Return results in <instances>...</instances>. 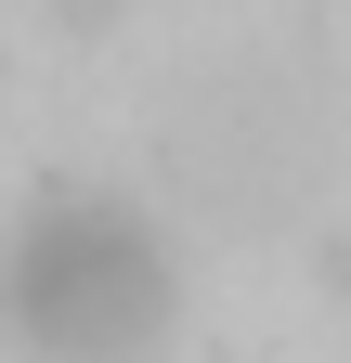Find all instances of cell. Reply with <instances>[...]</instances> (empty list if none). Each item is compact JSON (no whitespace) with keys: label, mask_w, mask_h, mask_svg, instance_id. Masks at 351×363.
<instances>
[{"label":"cell","mask_w":351,"mask_h":363,"mask_svg":"<svg viewBox=\"0 0 351 363\" xmlns=\"http://www.w3.org/2000/svg\"><path fill=\"white\" fill-rule=\"evenodd\" d=\"M0 311L39 363H156L183 325V272L130 195H39L0 247Z\"/></svg>","instance_id":"1"},{"label":"cell","mask_w":351,"mask_h":363,"mask_svg":"<svg viewBox=\"0 0 351 363\" xmlns=\"http://www.w3.org/2000/svg\"><path fill=\"white\" fill-rule=\"evenodd\" d=\"M169 169H183V195L208 220H274L299 195V169H313V143L286 130L274 78H208L195 104H169Z\"/></svg>","instance_id":"2"}]
</instances>
